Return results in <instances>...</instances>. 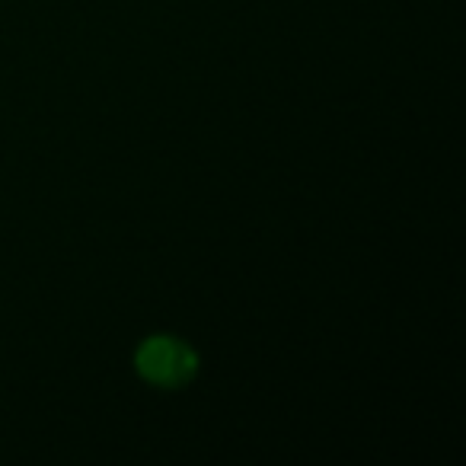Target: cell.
I'll return each mask as SVG.
<instances>
[{
    "label": "cell",
    "instance_id": "obj_1",
    "mask_svg": "<svg viewBox=\"0 0 466 466\" xmlns=\"http://www.w3.org/2000/svg\"><path fill=\"white\" fill-rule=\"evenodd\" d=\"M135 368L150 387L179 390L198 370V355H195L192 345L176 336H150L137 345Z\"/></svg>",
    "mask_w": 466,
    "mask_h": 466
}]
</instances>
